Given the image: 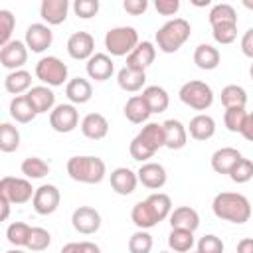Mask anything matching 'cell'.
I'll list each match as a JSON object with an SVG mask.
<instances>
[{
  "label": "cell",
  "instance_id": "cell-3",
  "mask_svg": "<svg viewBox=\"0 0 253 253\" xmlns=\"http://www.w3.org/2000/svg\"><path fill=\"white\" fill-rule=\"evenodd\" d=\"M67 174L81 184H99L107 174V166L99 156H71L67 160Z\"/></svg>",
  "mask_w": 253,
  "mask_h": 253
},
{
  "label": "cell",
  "instance_id": "cell-58",
  "mask_svg": "<svg viewBox=\"0 0 253 253\" xmlns=\"http://www.w3.org/2000/svg\"><path fill=\"white\" fill-rule=\"evenodd\" d=\"M249 75H251V79H253V63H251V67H249Z\"/></svg>",
  "mask_w": 253,
  "mask_h": 253
},
{
  "label": "cell",
  "instance_id": "cell-54",
  "mask_svg": "<svg viewBox=\"0 0 253 253\" xmlns=\"http://www.w3.org/2000/svg\"><path fill=\"white\" fill-rule=\"evenodd\" d=\"M10 200L4 196V194H0V208H2V213H0V219L2 221H6L8 219V215H10Z\"/></svg>",
  "mask_w": 253,
  "mask_h": 253
},
{
  "label": "cell",
  "instance_id": "cell-12",
  "mask_svg": "<svg viewBox=\"0 0 253 253\" xmlns=\"http://www.w3.org/2000/svg\"><path fill=\"white\" fill-rule=\"evenodd\" d=\"M28 45L20 40H10L0 49V63L4 69H20L28 61Z\"/></svg>",
  "mask_w": 253,
  "mask_h": 253
},
{
  "label": "cell",
  "instance_id": "cell-22",
  "mask_svg": "<svg viewBox=\"0 0 253 253\" xmlns=\"http://www.w3.org/2000/svg\"><path fill=\"white\" fill-rule=\"evenodd\" d=\"M200 225V215L194 208L190 206H180L170 211V227H180V229H190L196 231Z\"/></svg>",
  "mask_w": 253,
  "mask_h": 253
},
{
  "label": "cell",
  "instance_id": "cell-27",
  "mask_svg": "<svg viewBox=\"0 0 253 253\" xmlns=\"http://www.w3.org/2000/svg\"><path fill=\"white\" fill-rule=\"evenodd\" d=\"M188 130H190V136L196 140H210L215 134V121L213 117L200 113L190 121Z\"/></svg>",
  "mask_w": 253,
  "mask_h": 253
},
{
  "label": "cell",
  "instance_id": "cell-48",
  "mask_svg": "<svg viewBox=\"0 0 253 253\" xmlns=\"http://www.w3.org/2000/svg\"><path fill=\"white\" fill-rule=\"evenodd\" d=\"M196 249L200 253H221L223 251V241L217 235H204L200 237V241L196 243Z\"/></svg>",
  "mask_w": 253,
  "mask_h": 253
},
{
  "label": "cell",
  "instance_id": "cell-29",
  "mask_svg": "<svg viewBox=\"0 0 253 253\" xmlns=\"http://www.w3.org/2000/svg\"><path fill=\"white\" fill-rule=\"evenodd\" d=\"M36 109L34 105L30 103L28 95H16L12 101H10V117L16 121V123H32L36 119Z\"/></svg>",
  "mask_w": 253,
  "mask_h": 253
},
{
  "label": "cell",
  "instance_id": "cell-55",
  "mask_svg": "<svg viewBox=\"0 0 253 253\" xmlns=\"http://www.w3.org/2000/svg\"><path fill=\"white\" fill-rule=\"evenodd\" d=\"M237 251L239 253H253V239L251 237H245L237 243Z\"/></svg>",
  "mask_w": 253,
  "mask_h": 253
},
{
  "label": "cell",
  "instance_id": "cell-23",
  "mask_svg": "<svg viewBox=\"0 0 253 253\" xmlns=\"http://www.w3.org/2000/svg\"><path fill=\"white\" fill-rule=\"evenodd\" d=\"M26 95H28V99H30V103L34 105V109H36L38 115H40V113H47V111H51V109L55 107V95H53V91L49 89V85L32 87Z\"/></svg>",
  "mask_w": 253,
  "mask_h": 253
},
{
  "label": "cell",
  "instance_id": "cell-31",
  "mask_svg": "<svg viewBox=\"0 0 253 253\" xmlns=\"http://www.w3.org/2000/svg\"><path fill=\"white\" fill-rule=\"evenodd\" d=\"M144 202H146V206H148L152 217H154L158 223L164 221L166 217H170V211H172V200H170L168 194L154 192V194H150Z\"/></svg>",
  "mask_w": 253,
  "mask_h": 253
},
{
  "label": "cell",
  "instance_id": "cell-21",
  "mask_svg": "<svg viewBox=\"0 0 253 253\" xmlns=\"http://www.w3.org/2000/svg\"><path fill=\"white\" fill-rule=\"evenodd\" d=\"M156 57V47L152 42H138L136 47L126 55V65L134 69H146Z\"/></svg>",
  "mask_w": 253,
  "mask_h": 253
},
{
  "label": "cell",
  "instance_id": "cell-46",
  "mask_svg": "<svg viewBox=\"0 0 253 253\" xmlns=\"http://www.w3.org/2000/svg\"><path fill=\"white\" fill-rule=\"evenodd\" d=\"M73 12L77 18L89 20L99 12V0H73Z\"/></svg>",
  "mask_w": 253,
  "mask_h": 253
},
{
  "label": "cell",
  "instance_id": "cell-28",
  "mask_svg": "<svg viewBox=\"0 0 253 253\" xmlns=\"http://www.w3.org/2000/svg\"><path fill=\"white\" fill-rule=\"evenodd\" d=\"M65 95H67V99H69L73 105H83V103H87V101L93 97V87H91V83H89L87 79L75 77V79L67 81V85H65Z\"/></svg>",
  "mask_w": 253,
  "mask_h": 253
},
{
  "label": "cell",
  "instance_id": "cell-47",
  "mask_svg": "<svg viewBox=\"0 0 253 253\" xmlns=\"http://www.w3.org/2000/svg\"><path fill=\"white\" fill-rule=\"evenodd\" d=\"M14 26H16V18L10 10H0V43H8L10 42V36L14 32Z\"/></svg>",
  "mask_w": 253,
  "mask_h": 253
},
{
  "label": "cell",
  "instance_id": "cell-44",
  "mask_svg": "<svg viewBox=\"0 0 253 253\" xmlns=\"http://www.w3.org/2000/svg\"><path fill=\"white\" fill-rule=\"evenodd\" d=\"M211 36L221 45L233 43L235 38H237V24H217V26H211Z\"/></svg>",
  "mask_w": 253,
  "mask_h": 253
},
{
  "label": "cell",
  "instance_id": "cell-1",
  "mask_svg": "<svg viewBox=\"0 0 253 253\" xmlns=\"http://www.w3.org/2000/svg\"><path fill=\"white\" fill-rule=\"evenodd\" d=\"M211 210H213L215 217H219L223 221L237 223V225L249 221V217H251L249 200L237 192H219L211 202Z\"/></svg>",
  "mask_w": 253,
  "mask_h": 253
},
{
  "label": "cell",
  "instance_id": "cell-30",
  "mask_svg": "<svg viewBox=\"0 0 253 253\" xmlns=\"http://www.w3.org/2000/svg\"><path fill=\"white\" fill-rule=\"evenodd\" d=\"M4 87L12 95H22L32 89V73L26 69H12L4 77Z\"/></svg>",
  "mask_w": 253,
  "mask_h": 253
},
{
  "label": "cell",
  "instance_id": "cell-14",
  "mask_svg": "<svg viewBox=\"0 0 253 253\" xmlns=\"http://www.w3.org/2000/svg\"><path fill=\"white\" fill-rule=\"evenodd\" d=\"M138 182L148 190H160L166 184V168L158 162H142V166L136 172Z\"/></svg>",
  "mask_w": 253,
  "mask_h": 253
},
{
  "label": "cell",
  "instance_id": "cell-51",
  "mask_svg": "<svg viewBox=\"0 0 253 253\" xmlns=\"http://www.w3.org/2000/svg\"><path fill=\"white\" fill-rule=\"evenodd\" d=\"M123 8L130 16H142L148 10V0H123Z\"/></svg>",
  "mask_w": 253,
  "mask_h": 253
},
{
  "label": "cell",
  "instance_id": "cell-24",
  "mask_svg": "<svg viewBox=\"0 0 253 253\" xmlns=\"http://www.w3.org/2000/svg\"><path fill=\"white\" fill-rule=\"evenodd\" d=\"M150 115H152V111H150V107H148L144 95H132V97L126 101V105H125V117H126L130 123H134V125L146 123Z\"/></svg>",
  "mask_w": 253,
  "mask_h": 253
},
{
  "label": "cell",
  "instance_id": "cell-33",
  "mask_svg": "<svg viewBox=\"0 0 253 253\" xmlns=\"http://www.w3.org/2000/svg\"><path fill=\"white\" fill-rule=\"evenodd\" d=\"M142 95H144V99H146V103H148L152 113H164L168 109V105H170V97H168L164 87L150 85V87H146L142 91Z\"/></svg>",
  "mask_w": 253,
  "mask_h": 253
},
{
  "label": "cell",
  "instance_id": "cell-13",
  "mask_svg": "<svg viewBox=\"0 0 253 253\" xmlns=\"http://www.w3.org/2000/svg\"><path fill=\"white\" fill-rule=\"evenodd\" d=\"M67 53L73 59H89L95 53V40L89 32H75L67 40Z\"/></svg>",
  "mask_w": 253,
  "mask_h": 253
},
{
  "label": "cell",
  "instance_id": "cell-11",
  "mask_svg": "<svg viewBox=\"0 0 253 253\" xmlns=\"http://www.w3.org/2000/svg\"><path fill=\"white\" fill-rule=\"evenodd\" d=\"M71 225L81 235H93L101 227V213L91 206H79L71 213Z\"/></svg>",
  "mask_w": 253,
  "mask_h": 253
},
{
  "label": "cell",
  "instance_id": "cell-43",
  "mask_svg": "<svg viewBox=\"0 0 253 253\" xmlns=\"http://www.w3.org/2000/svg\"><path fill=\"white\" fill-rule=\"evenodd\" d=\"M229 178H231L235 184H245V182H249V180L253 178V162L241 156V158L233 164V168L229 170Z\"/></svg>",
  "mask_w": 253,
  "mask_h": 253
},
{
  "label": "cell",
  "instance_id": "cell-37",
  "mask_svg": "<svg viewBox=\"0 0 253 253\" xmlns=\"http://www.w3.org/2000/svg\"><path fill=\"white\" fill-rule=\"evenodd\" d=\"M30 233H32V225H28L24 221H14L6 229V239L16 247H26Z\"/></svg>",
  "mask_w": 253,
  "mask_h": 253
},
{
  "label": "cell",
  "instance_id": "cell-42",
  "mask_svg": "<svg viewBox=\"0 0 253 253\" xmlns=\"http://www.w3.org/2000/svg\"><path fill=\"white\" fill-rule=\"evenodd\" d=\"M150 249H152V235L146 229H138L128 237L130 253H148Z\"/></svg>",
  "mask_w": 253,
  "mask_h": 253
},
{
  "label": "cell",
  "instance_id": "cell-9",
  "mask_svg": "<svg viewBox=\"0 0 253 253\" xmlns=\"http://www.w3.org/2000/svg\"><path fill=\"white\" fill-rule=\"evenodd\" d=\"M59 202H61V194L53 184H42L40 188H36L32 198V206L40 215H51L59 208Z\"/></svg>",
  "mask_w": 253,
  "mask_h": 253
},
{
  "label": "cell",
  "instance_id": "cell-35",
  "mask_svg": "<svg viewBox=\"0 0 253 253\" xmlns=\"http://www.w3.org/2000/svg\"><path fill=\"white\" fill-rule=\"evenodd\" d=\"M20 170H22V174H24L26 178H32V180H40V178H43V176L49 174L47 162L42 160V158H38V156H28V158L22 162Z\"/></svg>",
  "mask_w": 253,
  "mask_h": 253
},
{
  "label": "cell",
  "instance_id": "cell-56",
  "mask_svg": "<svg viewBox=\"0 0 253 253\" xmlns=\"http://www.w3.org/2000/svg\"><path fill=\"white\" fill-rule=\"evenodd\" d=\"M190 4L196 6V8H206V6L211 4V0H190Z\"/></svg>",
  "mask_w": 253,
  "mask_h": 253
},
{
  "label": "cell",
  "instance_id": "cell-38",
  "mask_svg": "<svg viewBox=\"0 0 253 253\" xmlns=\"http://www.w3.org/2000/svg\"><path fill=\"white\" fill-rule=\"evenodd\" d=\"M221 105L227 107H245L247 105V93L239 85H225L221 89Z\"/></svg>",
  "mask_w": 253,
  "mask_h": 253
},
{
  "label": "cell",
  "instance_id": "cell-41",
  "mask_svg": "<svg viewBox=\"0 0 253 253\" xmlns=\"http://www.w3.org/2000/svg\"><path fill=\"white\" fill-rule=\"evenodd\" d=\"M245 119H247L245 107H227L223 113V123H225V128L229 132H241Z\"/></svg>",
  "mask_w": 253,
  "mask_h": 253
},
{
  "label": "cell",
  "instance_id": "cell-19",
  "mask_svg": "<svg viewBox=\"0 0 253 253\" xmlns=\"http://www.w3.org/2000/svg\"><path fill=\"white\" fill-rule=\"evenodd\" d=\"M162 126H164V138H166L164 146L166 148L180 150V148L186 146V142H188V130H186V126L180 121L168 119V121L162 123Z\"/></svg>",
  "mask_w": 253,
  "mask_h": 253
},
{
  "label": "cell",
  "instance_id": "cell-5",
  "mask_svg": "<svg viewBox=\"0 0 253 253\" xmlns=\"http://www.w3.org/2000/svg\"><path fill=\"white\" fill-rule=\"evenodd\" d=\"M138 43V32L132 26H117L105 34V47L111 55H128Z\"/></svg>",
  "mask_w": 253,
  "mask_h": 253
},
{
  "label": "cell",
  "instance_id": "cell-32",
  "mask_svg": "<svg viewBox=\"0 0 253 253\" xmlns=\"http://www.w3.org/2000/svg\"><path fill=\"white\" fill-rule=\"evenodd\" d=\"M194 63L204 69V71H211L219 65V51L217 47L210 45V43H200L194 49Z\"/></svg>",
  "mask_w": 253,
  "mask_h": 253
},
{
  "label": "cell",
  "instance_id": "cell-25",
  "mask_svg": "<svg viewBox=\"0 0 253 253\" xmlns=\"http://www.w3.org/2000/svg\"><path fill=\"white\" fill-rule=\"evenodd\" d=\"M146 81V73L144 69H134V67H128L125 65L119 73H117V83L123 91H128V93H134L138 89H142Z\"/></svg>",
  "mask_w": 253,
  "mask_h": 253
},
{
  "label": "cell",
  "instance_id": "cell-52",
  "mask_svg": "<svg viewBox=\"0 0 253 253\" xmlns=\"http://www.w3.org/2000/svg\"><path fill=\"white\" fill-rule=\"evenodd\" d=\"M241 51L245 57L253 59V28H249L241 38Z\"/></svg>",
  "mask_w": 253,
  "mask_h": 253
},
{
  "label": "cell",
  "instance_id": "cell-6",
  "mask_svg": "<svg viewBox=\"0 0 253 253\" xmlns=\"http://www.w3.org/2000/svg\"><path fill=\"white\" fill-rule=\"evenodd\" d=\"M178 97L184 105H188L190 109L194 111H206L211 107L213 103V91L208 83L200 81V79H192V81H186L180 91H178Z\"/></svg>",
  "mask_w": 253,
  "mask_h": 253
},
{
  "label": "cell",
  "instance_id": "cell-40",
  "mask_svg": "<svg viewBox=\"0 0 253 253\" xmlns=\"http://www.w3.org/2000/svg\"><path fill=\"white\" fill-rule=\"evenodd\" d=\"M20 146V132L14 125L2 123L0 125V150L2 152H14Z\"/></svg>",
  "mask_w": 253,
  "mask_h": 253
},
{
  "label": "cell",
  "instance_id": "cell-17",
  "mask_svg": "<svg viewBox=\"0 0 253 253\" xmlns=\"http://www.w3.org/2000/svg\"><path fill=\"white\" fill-rule=\"evenodd\" d=\"M138 184V176L136 172H132L126 166H119L111 172V188L119 194V196H128L136 190Z\"/></svg>",
  "mask_w": 253,
  "mask_h": 253
},
{
  "label": "cell",
  "instance_id": "cell-39",
  "mask_svg": "<svg viewBox=\"0 0 253 253\" xmlns=\"http://www.w3.org/2000/svg\"><path fill=\"white\" fill-rule=\"evenodd\" d=\"M210 24H237V12L231 4H215L210 10Z\"/></svg>",
  "mask_w": 253,
  "mask_h": 253
},
{
  "label": "cell",
  "instance_id": "cell-26",
  "mask_svg": "<svg viewBox=\"0 0 253 253\" xmlns=\"http://www.w3.org/2000/svg\"><path fill=\"white\" fill-rule=\"evenodd\" d=\"M241 158V152L233 146H223V148H217L213 154H211V168L217 172V174H229V170L233 168V164Z\"/></svg>",
  "mask_w": 253,
  "mask_h": 253
},
{
  "label": "cell",
  "instance_id": "cell-18",
  "mask_svg": "<svg viewBox=\"0 0 253 253\" xmlns=\"http://www.w3.org/2000/svg\"><path fill=\"white\" fill-rule=\"evenodd\" d=\"M115 71V63L107 53H93L87 59V75L95 81H107Z\"/></svg>",
  "mask_w": 253,
  "mask_h": 253
},
{
  "label": "cell",
  "instance_id": "cell-2",
  "mask_svg": "<svg viewBox=\"0 0 253 253\" xmlns=\"http://www.w3.org/2000/svg\"><path fill=\"white\" fill-rule=\"evenodd\" d=\"M166 142L164 138V126L158 123H146L140 132L130 140L128 152L132 156V160L138 162H146L148 158H152L156 154L158 148H162Z\"/></svg>",
  "mask_w": 253,
  "mask_h": 253
},
{
  "label": "cell",
  "instance_id": "cell-10",
  "mask_svg": "<svg viewBox=\"0 0 253 253\" xmlns=\"http://www.w3.org/2000/svg\"><path fill=\"white\" fill-rule=\"evenodd\" d=\"M79 123V113L73 105L61 103L49 111V126L55 132H71Z\"/></svg>",
  "mask_w": 253,
  "mask_h": 253
},
{
  "label": "cell",
  "instance_id": "cell-7",
  "mask_svg": "<svg viewBox=\"0 0 253 253\" xmlns=\"http://www.w3.org/2000/svg\"><path fill=\"white\" fill-rule=\"evenodd\" d=\"M36 77L49 87H59L67 79V65L55 55L42 57L36 63Z\"/></svg>",
  "mask_w": 253,
  "mask_h": 253
},
{
  "label": "cell",
  "instance_id": "cell-53",
  "mask_svg": "<svg viewBox=\"0 0 253 253\" xmlns=\"http://www.w3.org/2000/svg\"><path fill=\"white\" fill-rule=\"evenodd\" d=\"M241 134L245 140L253 142V113H247V119H245V125L241 128Z\"/></svg>",
  "mask_w": 253,
  "mask_h": 253
},
{
  "label": "cell",
  "instance_id": "cell-16",
  "mask_svg": "<svg viewBox=\"0 0 253 253\" xmlns=\"http://www.w3.org/2000/svg\"><path fill=\"white\" fill-rule=\"evenodd\" d=\"M69 12V0H42L40 16L47 26H59L65 22Z\"/></svg>",
  "mask_w": 253,
  "mask_h": 253
},
{
  "label": "cell",
  "instance_id": "cell-49",
  "mask_svg": "<svg viewBox=\"0 0 253 253\" xmlns=\"http://www.w3.org/2000/svg\"><path fill=\"white\" fill-rule=\"evenodd\" d=\"M63 253H71V251H79V253H99V245L97 243H91V241H73V243H67L61 247Z\"/></svg>",
  "mask_w": 253,
  "mask_h": 253
},
{
  "label": "cell",
  "instance_id": "cell-50",
  "mask_svg": "<svg viewBox=\"0 0 253 253\" xmlns=\"http://www.w3.org/2000/svg\"><path fill=\"white\" fill-rule=\"evenodd\" d=\"M160 16H174L180 10V0H152Z\"/></svg>",
  "mask_w": 253,
  "mask_h": 253
},
{
  "label": "cell",
  "instance_id": "cell-34",
  "mask_svg": "<svg viewBox=\"0 0 253 253\" xmlns=\"http://www.w3.org/2000/svg\"><path fill=\"white\" fill-rule=\"evenodd\" d=\"M196 245L194 239V231L190 229H180V227H172L170 235H168V247L178 251V253H186Z\"/></svg>",
  "mask_w": 253,
  "mask_h": 253
},
{
  "label": "cell",
  "instance_id": "cell-15",
  "mask_svg": "<svg viewBox=\"0 0 253 253\" xmlns=\"http://www.w3.org/2000/svg\"><path fill=\"white\" fill-rule=\"evenodd\" d=\"M53 42V32L49 30V26L45 24H32L26 30V45L34 51V53H42L45 51Z\"/></svg>",
  "mask_w": 253,
  "mask_h": 253
},
{
  "label": "cell",
  "instance_id": "cell-8",
  "mask_svg": "<svg viewBox=\"0 0 253 253\" xmlns=\"http://www.w3.org/2000/svg\"><path fill=\"white\" fill-rule=\"evenodd\" d=\"M34 188L26 178L4 176L0 180V194H4L12 204H26L34 198Z\"/></svg>",
  "mask_w": 253,
  "mask_h": 253
},
{
  "label": "cell",
  "instance_id": "cell-45",
  "mask_svg": "<svg viewBox=\"0 0 253 253\" xmlns=\"http://www.w3.org/2000/svg\"><path fill=\"white\" fill-rule=\"evenodd\" d=\"M51 243V233L43 227H32V233H30V239H28V249L32 251H43L47 249Z\"/></svg>",
  "mask_w": 253,
  "mask_h": 253
},
{
  "label": "cell",
  "instance_id": "cell-20",
  "mask_svg": "<svg viewBox=\"0 0 253 253\" xmlns=\"http://www.w3.org/2000/svg\"><path fill=\"white\" fill-rule=\"evenodd\" d=\"M81 132L91 140H101L109 132V121L101 113H89L81 121Z\"/></svg>",
  "mask_w": 253,
  "mask_h": 253
},
{
  "label": "cell",
  "instance_id": "cell-57",
  "mask_svg": "<svg viewBox=\"0 0 253 253\" xmlns=\"http://www.w3.org/2000/svg\"><path fill=\"white\" fill-rule=\"evenodd\" d=\"M241 4H243L247 10H251V12H253V0H241Z\"/></svg>",
  "mask_w": 253,
  "mask_h": 253
},
{
  "label": "cell",
  "instance_id": "cell-4",
  "mask_svg": "<svg viewBox=\"0 0 253 253\" xmlns=\"http://www.w3.org/2000/svg\"><path fill=\"white\" fill-rule=\"evenodd\" d=\"M190 34H192V26L188 20H184V18L168 20L156 32V45L164 53H174L188 42Z\"/></svg>",
  "mask_w": 253,
  "mask_h": 253
},
{
  "label": "cell",
  "instance_id": "cell-36",
  "mask_svg": "<svg viewBox=\"0 0 253 253\" xmlns=\"http://www.w3.org/2000/svg\"><path fill=\"white\" fill-rule=\"evenodd\" d=\"M130 219H132V223H134L138 229H150V227L158 225V221L152 217V213H150V210H148V206H146L144 200H142V202H136V204L132 206Z\"/></svg>",
  "mask_w": 253,
  "mask_h": 253
}]
</instances>
